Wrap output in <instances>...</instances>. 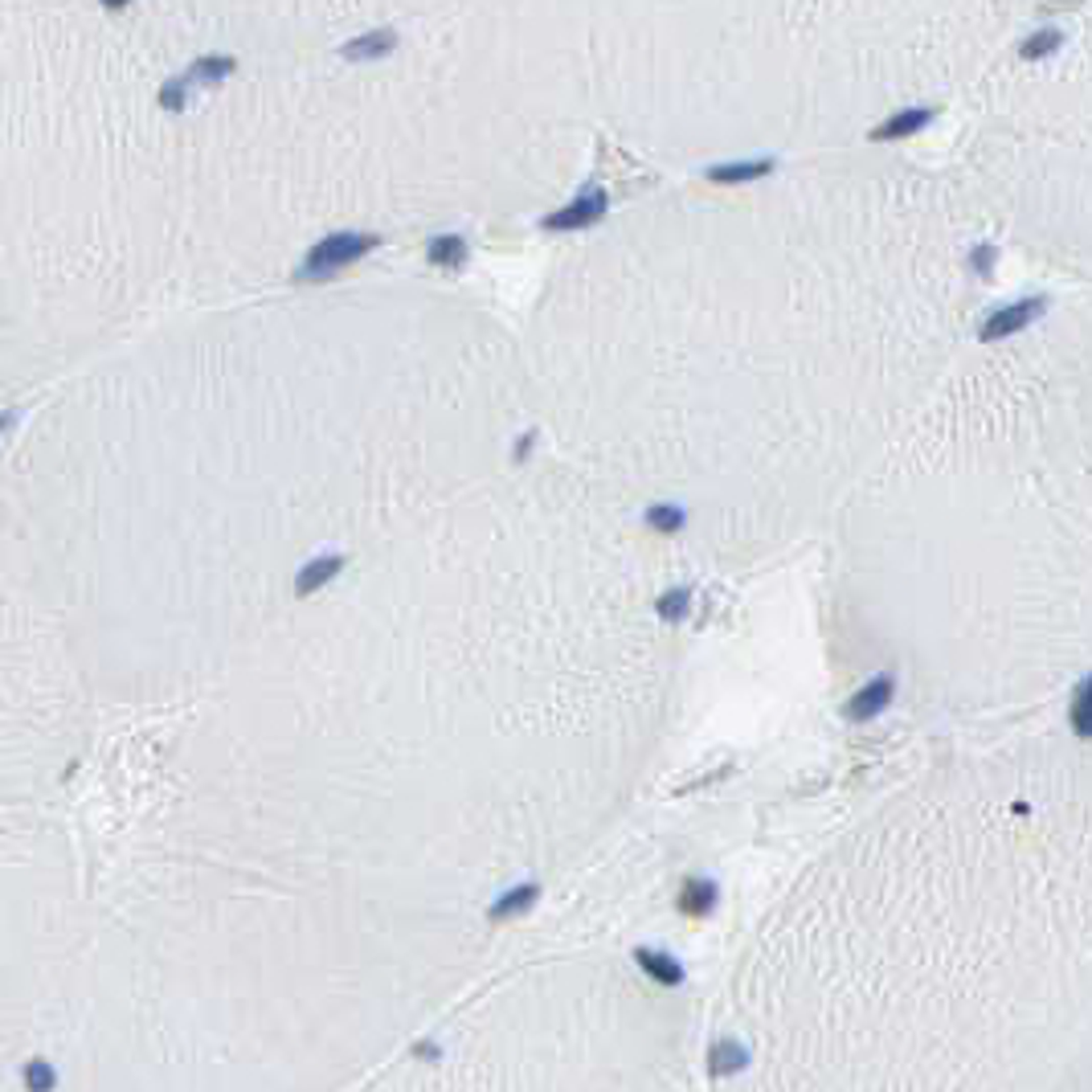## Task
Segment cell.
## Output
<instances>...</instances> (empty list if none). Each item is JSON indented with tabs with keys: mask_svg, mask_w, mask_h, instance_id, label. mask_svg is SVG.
<instances>
[{
	"mask_svg": "<svg viewBox=\"0 0 1092 1092\" xmlns=\"http://www.w3.org/2000/svg\"><path fill=\"white\" fill-rule=\"evenodd\" d=\"M897 687H901V683H897V676H892V672H880V676H872L867 683H859L851 696L843 700V721L855 725V729L876 725L880 716H888L892 704H897Z\"/></svg>",
	"mask_w": 1092,
	"mask_h": 1092,
	"instance_id": "6da1fadb",
	"label": "cell"
},
{
	"mask_svg": "<svg viewBox=\"0 0 1092 1092\" xmlns=\"http://www.w3.org/2000/svg\"><path fill=\"white\" fill-rule=\"evenodd\" d=\"M1044 315H1048V295H1027V300H1014V303H1007V307H995V311H990V315L982 319V328H978V340H986V344L1010 340V336H1019V332L1035 328Z\"/></svg>",
	"mask_w": 1092,
	"mask_h": 1092,
	"instance_id": "7a4b0ae2",
	"label": "cell"
},
{
	"mask_svg": "<svg viewBox=\"0 0 1092 1092\" xmlns=\"http://www.w3.org/2000/svg\"><path fill=\"white\" fill-rule=\"evenodd\" d=\"M630 961L638 965V974L647 978L659 990H680L687 986V965L672 954V950H659V946H634Z\"/></svg>",
	"mask_w": 1092,
	"mask_h": 1092,
	"instance_id": "3957f363",
	"label": "cell"
},
{
	"mask_svg": "<svg viewBox=\"0 0 1092 1092\" xmlns=\"http://www.w3.org/2000/svg\"><path fill=\"white\" fill-rule=\"evenodd\" d=\"M676 908L683 921H708V916L721 908V880L700 876V872L683 876V884L676 892Z\"/></svg>",
	"mask_w": 1092,
	"mask_h": 1092,
	"instance_id": "277c9868",
	"label": "cell"
},
{
	"mask_svg": "<svg viewBox=\"0 0 1092 1092\" xmlns=\"http://www.w3.org/2000/svg\"><path fill=\"white\" fill-rule=\"evenodd\" d=\"M749 1064H753V1048L737 1035H716L704 1052V1068L712 1080H733L740 1072H749Z\"/></svg>",
	"mask_w": 1092,
	"mask_h": 1092,
	"instance_id": "5b68a950",
	"label": "cell"
},
{
	"mask_svg": "<svg viewBox=\"0 0 1092 1092\" xmlns=\"http://www.w3.org/2000/svg\"><path fill=\"white\" fill-rule=\"evenodd\" d=\"M606 205H610L606 189H589V192L573 196L565 209L544 217V230H585V226H593V221L606 217Z\"/></svg>",
	"mask_w": 1092,
	"mask_h": 1092,
	"instance_id": "8992f818",
	"label": "cell"
},
{
	"mask_svg": "<svg viewBox=\"0 0 1092 1092\" xmlns=\"http://www.w3.org/2000/svg\"><path fill=\"white\" fill-rule=\"evenodd\" d=\"M774 168H778L774 156H749V160H721V164H712L704 177H708V185L733 189V185H757L765 177H774Z\"/></svg>",
	"mask_w": 1092,
	"mask_h": 1092,
	"instance_id": "52a82bcc",
	"label": "cell"
},
{
	"mask_svg": "<svg viewBox=\"0 0 1092 1092\" xmlns=\"http://www.w3.org/2000/svg\"><path fill=\"white\" fill-rule=\"evenodd\" d=\"M933 119H937V111H933V107H901V111H892L888 119H880L867 139H872V143L908 139V136H916V132H925Z\"/></svg>",
	"mask_w": 1092,
	"mask_h": 1092,
	"instance_id": "ba28073f",
	"label": "cell"
},
{
	"mask_svg": "<svg viewBox=\"0 0 1092 1092\" xmlns=\"http://www.w3.org/2000/svg\"><path fill=\"white\" fill-rule=\"evenodd\" d=\"M540 901V884H516L508 888L504 897H495L491 908H487V921L491 925H504V921H519V916H528Z\"/></svg>",
	"mask_w": 1092,
	"mask_h": 1092,
	"instance_id": "9c48e42d",
	"label": "cell"
},
{
	"mask_svg": "<svg viewBox=\"0 0 1092 1092\" xmlns=\"http://www.w3.org/2000/svg\"><path fill=\"white\" fill-rule=\"evenodd\" d=\"M1068 729L1076 740H1092V672H1084L1068 691Z\"/></svg>",
	"mask_w": 1092,
	"mask_h": 1092,
	"instance_id": "30bf717a",
	"label": "cell"
},
{
	"mask_svg": "<svg viewBox=\"0 0 1092 1092\" xmlns=\"http://www.w3.org/2000/svg\"><path fill=\"white\" fill-rule=\"evenodd\" d=\"M642 524H647L651 532H659V536H680L687 528V508L676 504V500H655V504H647V512H642Z\"/></svg>",
	"mask_w": 1092,
	"mask_h": 1092,
	"instance_id": "8fae6325",
	"label": "cell"
},
{
	"mask_svg": "<svg viewBox=\"0 0 1092 1092\" xmlns=\"http://www.w3.org/2000/svg\"><path fill=\"white\" fill-rule=\"evenodd\" d=\"M691 610H696V589H691V585H672V589H663L659 598H655V614L663 618L667 627L687 623Z\"/></svg>",
	"mask_w": 1092,
	"mask_h": 1092,
	"instance_id": "7c38bea8",
	"label": "cell"
},
{
	"mask_svg": "<svg viewBox=\"0 0 1092 1092\" xmlns=\"http://www.w3.org/2000/svg\"><path fill=\"white\" fill-rule=\"evenodd\" d=\"M1064 49V33L1056 29V25H1044V29H1035V33H1027L1023 41H1019V58L1023 62H1048V58H1056Z\"/></svg>",
	"mask_w": 1092,
	"mask_h": 1092,
	"instance_id": "4fadbf2b",
	"label": "cell"
},
{
	"mask_svg": "<svg viewBox=\"0 0 1092 1092\" xmlns=\"http://www.w3.org/2000/svg\"><path fill=\"white\" fill-rule=\"evenodd\" d=\"M970 266H974V275H978L982 283L995 279V266H999V250H995V242H978L974 250H970Z\"/></svg>",
	"mask_w": 1092,
	"mask_h": 1092,
	"instance_id": "5bb4252c",
	"label": "cell"
}]
</instances>
